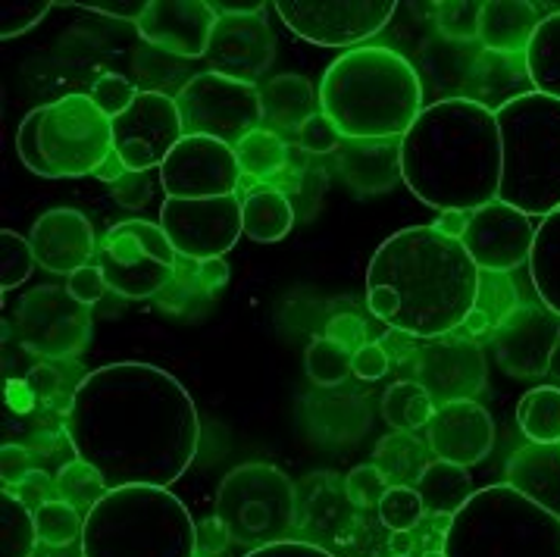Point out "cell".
<instances>
[{"mask_svg":"<svg viewBox=\"0 0 560 557\" xmlns=\"http://www.w3.org/2000/svg\"><path fill=\"white\" fill-rule=\"evenodd\" d=\"M35 526H38V542H45L50 548H63V545H72L75 538H82L85 517L67 501L54 498L35 511Z\"/></svg>","mask_w":560,"mask_h":557,"instance_id":"obj_39","label":"cell"},{"mask_svg":"<svg viewBox=\"0 0 560 557\" xmlns=\"http://www.w3.org/2000/svg\"><path fill=\"white\" fill-rule=\"evenodd\" d=\"M529 276L538 301L560 316V210L538 223L536 245L529 254Z\"/></svg>","mask_w":560,"mask_h":557,"instance_id":"obj_30","label":"cell"},{"mask_svg":"<svg viewBox=\"0 0 560 557\" xmlns=\"http://www.w3.org/2000/svg\"><path fill=\"white\" fill-rule=\"evenodd\" d=\"M16 154L42 178L94 176L113 154V119L91 94H63L20 123Z\"/></svg>","mask_w":560,"mask_h":557,"instance_id":"obj_8","label":"cell"},{"mask_svg":"<svg viewBox=\"0 0 560 557\" xmlns=\"http://www.w3.org/2000/svg\"><path fill=\"white\" fill-rule=\"evenodd\" d=\"M401 182L442 210H479L501 192V132L494 111L445 97L420 113L401 138Z\"/></svg>","mask_w":560,"mask_h":557,"instance_id":"obj_3","label":"cell"},{"mask_svg":"<svg viewBox=\"0 0 560 557\" xmlns=\"http://www.w3.org/2000/svg\"><path fill=\"white\" fill-rule=\"evenodd\" d=\"M560 345V316L545 304H520L492 329L501 370L516 380H538L551 370Z\"/></svg>","mask_w":560,"mask_h":557,"instance_id":"obj_17","label":"cell"},{"mask_svg":"<svg viewBox=\"0 0 560 557\" xmlns=\"http://www.w3.org/2000/svg\"><path fill=\"white\" fill-rule=\"evenodd\" d=\"M392 557H398V555H392Z\"/></svg>","mask_w":560,"mask_h":557,"instance_id":"obj_63","label":"cell"},{"mask_svg":"<svg viewBox=\"0 0 560 557\" xmlns=\"http://www.w3.org/2000/svg\"><path fill=\"white\" fill-rule=\"evenodd\" d=\"M351 360H354L351 351H345L341 345L329 341L326 335H319L304 351V370H307V380L314 382V385L329 388V385H341L354 373Z\"/></svg>","mask_w":560,"mask_h":557,"instance_id":"obj_38","label":"cell"},{"mask_svg":"<svg viewBox=\"0 0 560 557\" xmlns=\"http://www.w3.org/2000/svg\"><path fill=\"white\" fill-rule=\"evenodd\" d=\"M501 132V192L526 217L560 210V101L548 94H516L494 111Z\"/></svg>","mask_w":560,"mask_h":557,"instance_id":"obj_6","label":"cell"},{"mask_svg":"<svg viewBox=\"0 0 560 557\" xmlns=\"http://www.w3.org/2000/svg\"><path fill=\"white\" fill-rule=\"evenodd\" d=\"M413 380L427 385L435 407L448 402H476L489 382V363L482 348L470 338H435L432 345L417 351Z\"/></svg>","mask_w":560,"mask_h":557,"instance_id":"obj_19","label":"cell"},{"mask_svg":"<svg viewBox=\"0 0 560 557\" xmlns=\"http://www.w3.org/2000/svg\"><path fill=\"white\" fill-rule=\"evenodd\" d=\"M516 426L536 445H560V388L536 385L516 404Z\"/></svg>","mask_w":560,"mask_h":557,"instance_id":"obj_32","label":"cell"},{"mask_svg":"<svg viewBox=\"0 0 560 557\" xmlns=\"http://www.w3.org/2000/svg\"><path fill=\"white\" fill-rule=\"evenodd\" d=\"M126 173H129V170H126L122 156L113 151V154L104 160V166H101V170L94 173V178H101V182H107V185H116V182L126 176Z\"/></svg>","mask_w":560,"mask_h":557,"instance_id":"obj_59","label":"cell"},{"mask_svg":"<svg viewBox=\"0 0 560 557\" xmlns=\"http://www.w3.org/2000/svg\"><path fill=\"white\" fill-rule=\"evenodd\" d=\"M319 91H314L311 79L298 72H282L264 82L260 89V111H264V129L269 132H301V126L316 116Z\"/></svg>","mask_w":560,"mask_h":557,"instance_id":"obj_27","label":"cell"},{"mask_svg":"<svg viewBox=\"0 0 560 557\" xmlns=\"http://www.w3.org/2000/svg\"><path fill=\"white\" fill-rule=\"evenodd\" d=\"M185 138L176 97L163 91H138L135 104L113 119V151L122 156L126 170L151 173Z\"/></svg>","mask_w":560,"mask_h":557,"instance_id":"obj_15","label":"cell"},{"mask_svg":"<svg viewBox=\"0 0 560 557\" xmlns=\"http://www.w3.org/2000/svg\"><path fill=\"white\" fill-rule=\"evenodd\" d=\"M338 173L358 195H382L401 178V141H341Z\"/></svg>","mask_w":560,"mask_h":557,"instance_id":"obj_24","label":"cell"},{"mask_svg":"<svg viewBox=\"0 0 560 557\" xmlns=\"http://www.w3.org/2000/svg\"><path fill=\"white\" fill-rule=\"evenodd\" d=\"M107 276H104V269L101 267H82L75 269L72 276L67 279V291L79 301V304H85V307H91V304H97L104 294H107Z\"/></svg>","mask_w":560,"mask_h":557,"instance_id":"obj_48","label":"cell"},{"mask_svg":"<svg viewBox=\"0 0 560 557\" xmlns=\"http://www.w3.org/2000/svg\"><path fill=\"white\" fill-rule=\"evenodd\" d=\"M470 217L467 210H442L439 213V220H435V229L442 232V235H448V239H464V232H467V225H470Z\"/></svg>","mask_w":560,"mask_h":557,"instance_id":"obj_58","label":"cell"},{"mask_svg":"<svg viewBox=\"0 0 560 557\" xmlns=\"http://www.w3.org/2000/svg\"><path fill=\"white\" fill-rule=\"evenodd\" d=\"M435 414V402L427 392V385L417 380L392 382L382 395V417L395 432H417L427 429Z\"/></svg>","mask_w":560,"mask_h":557,"instance_id":"obj_34","label":"cell"},{"mask_svg":"<svg viewBox=\"0 0 560 557\" xmlns=\"http://www.w3.org/2000/svg\"><path fill=\"white\" fill-rule=\"evenodd\" d=\"M427 442L439 461L472 467L494 448V423L479 402L439 404L427 426Z\"/></svg>","mask_w":560,"mask_h":557,"instance_id":"obj_22","label":"cell"},{"mask_svg":"<svg viewBox=\"0 0 560 557\" xmlns=\"http://www.w3.org/2000/svg\"><path fill=\"white\" fill-rule=\"evenodd\" d=\"M385 491H388V479L376 464H360L345 476V495L354 508H380Z\"/></svg>","mask_w":560,"mask_h":557,"instance_id":"obj_42","label":"cell"},{"mask_svg":"<svg viewBox=\"0 0 560 557\" xmlns=\"http://www.w3.org/2000/svg\"><path fill=\"white\" fill-rule=\"evenodd\" d=\"M479 13L482 3H439V28L448 38H476L479 35Z\"/></svg>","mask_w":560,"mask_h":557,"instance_id":"obj_46","label":"cell"},{"mask_svg":"<svg viewBox=\"0 0 560 557\" xmlns=\"http://www.w3.org/2000/svg\"><path fill=\"white\" fill-rule=\"evenodd\" d=\"M148 3H151V0H67L63 7H82V10H91V13L113 16V20H132V23H141Z\"/></svg>","mask_w":560,"mask_h":557,"instance_id":"obj_50","label":"cell"},{"mask_svg":"<svg viewBox=\"0 0 560 557\" xmlns=\"http://www.w3.org/2000/svg\"><path fill=\"white\" fill-rule=\"evenodd\" d=\"M326 338L329 341H336L341 345L345 351H360L363 345H366V326H363V320L354 316V313H336L329 323H326Z\"/></svg>","mask_w":560,"mask_h":557,"instance_id":"obj_49","label":"cell"},{"mask_svg":"<svg viewBox=\"0 0 560 557\" xmlns=\"http://www.w3.org/2000/svg\"><path fill=\"white\" fill-rule=\"evenodd\" d=\"M319 111L345 141H401L427 111L423 82L398 50L354 47L326 69Z\"/></svg>","mask_w":560,"mask_h":557,"instance_id":"obj_4","label":"cell"},{"mask_svg":"<svg viewBox=\"0 0 560 557\" xmlns=\"http://www.w3.org/2000/svg\"><path fill=\"white\" fill-rule=\"evenodd\" d=\"M135 97H138V91L129 79H122V76H101L97 82H94V89H91V101H94V107L101 113H107L110 119L116 116H122V113L129 111L135 104Z\"/></svg>","mask_w":560,"mask_h":557,"instance_id":"obj_44","label":"cell"},{"mask_svg":"<svg viewBox=\"0 0 560 557\" xmlns=\"http://www.w3.org/2000/svg\"><path fill=\"white\" fill-rule=\"evenodd\" d=\"M213 513L229 542L257 552L289 542V533L298 526V491L272 464H242L223 476Z\"/></svg>","mask_w":560,"mask_h":557,"instance_id":"obj_9","label":"cell"},{"mask_svg":"<svg viewBox=\"0 0 560 557\" xmlns=\"http://www.w3.org/2000/svg\"><path fill=\"white\" fill-rule=\"evenodd\" d=\"M417 491L423 498V508L432 517L439 513H454L464 508V501L470 498V473L467 467H457V464H448V461H432L427 467V473L420 476L417 483Z\"/></svg>","mask_w":560,"mask_h":557,"instance_id":"obj_31","label":"cell"},{"mask_svg":"<svg viewBox=\"0 0 560 557\" xmlns=\"http://www.w3.org/2000/svg\"><path fill=\"white\" fill-rule=\"evenodd\" d=\"M423 557H445V552H427Z\"/></svg>","mask_w":560,"mask_h":557,"instance_id":"obj_62","label":"cell"},{"mask_svg":"<svg viewBox=\"0 0 560 557\" xmlns=\"http://www.w3.org/2000/svg\"><path fill=\"white\" fill-rule=\"evenodd\" d=\"M217 20L220 16L207 0H151L138 23V35L173 57L198 60L207 57Z\"/></svg>","mask_w":560,"mask_h":557,"instance_id":"obj_20","label":"cell"},{"mask_svg":"<svg viewBox=\"0 0 560 557\" xmlns=\"http://www.w3.org/2000/svg\"><path fill=\"white\" fill-rule=\"evenodd\" d=\"M376 511H380L382 526L388 533H410L427 517L423 498H420V491L413 489V486H388Z\"/></svg>","mask_w":560,"mask_h":557,"instance_id":"obj_40","label":"cell"},{"mask_svg":"<svg viewBox=\"0 0 560 557\" xmlns=\"http://www.w3.org/2000/svg\"><path fill=\"white\" fill-rule=\"evenodd\" d=\"M354 376L358 380H382L385 373H388V367H392V357L388 351L382 348L380 341H366L360 351H354Z\"/></svg>","mask_w":560,"mask_h":557,"instance_id":"obj_53","label":"cell"},{"mask_svg":"<svg viewBox=\"0 0 560 557\" xmlns=\"http://www.w3.org/2000/svg\"><path fill=\"white\" fill-rule=\"evenodd\" d=\"M479 267L464 242L435 225L388 235L366 267V307L410 338H445L464 326L479 298Z\"/></svg>","mask_w":560,"mask_h":557,"instance_id":"obj_2","label":"cell"},{"mask_svg":"<svg viewBox=\"0 0 560 557\" xmlns=\"http://www.w3.org/2000/svg\"><path fill=\"white\" fill-rule=\"evenodd\" d=\"M388 548H392V555L410 557V548H413V535H410V533H392V538H388Z\"/></svg>","mask_w":560,"mask_h":557,"instance_id":"obj_61","label":"cell"},{"mask_svg":"<svg viewBox=\"0 0 560 557\" xmlns=\"http://www.w3.org/2000/svg\"><path fill=\"white\" fill-rule=\"evenodd\" d=\"M38 542L35 513L10 489L0 491V557H32Z\"/></svg>","mask_w":560,"mask_h":557,"instance_id":"obj_35","label":"cell"},{"mask_svg":"<svg viewBox=\"0 0 560 557\" xmlns=\"http://www.w3.org/2000/svg\"><path fill=\"white\" fill-rule=\"evenodd\" d=\"M57 498L72 504L75 511L89 513L91 508H97V501L110 491L107 479L97 473V469L85 464V461H69L63 467L57 469Z\"/></svg>","mask_w":560,"mask_h":557,"instance_id":"obj_37","label":"cell"},{"mask_svg":"<svg viewBox=\"0 0 560 557\" xmlns=\"http://www.w3.org/2000/svg\"><path fill=\"white\" fill-rule=\"evenodd\" d=\"M242 204L245 201H238V195L201 198V201L163 198L160 225L179 257H188L191 264H203L229 254L238 235H245Z\"/></svg>","mask_w":560,"mask_h":557,"instance_id":"obj_14","label":"cell"},{"mask_svg":"<svg viewBox=\"0 0 560 557\" xmlns=\"http://www.w3.org/2000/svg\"><path fill=\"white\" fill-rule=\"evenodd\" d=\"M82 557H198V526L170 489L122 486L85 513Z\"/></svg>","mask_w":560,"mask_h":557,"instance_id":"obj_5","label":"cell"},{"mask_svg":"<svg viewBox=\"0 0 560 557\" xmlns=\"http://www.w3.org/2000/svg\"><path fill=\"white\" fill-rule=\"evenodd\" d=\"M10 491L23 501L28 511L35 513L42 504H47V501H54V498H57V483H50V476L42 473V469H32L23 483Z\"/></svg>","mask_w":560,"mask_h":557,"instance_id":"obj_52","label":"cell"},{"mask_svg":"<svg viewBox=\"0 0 560 557\" xmlns=\"http://www.w3.org/2000/svg\"><path fill=\"white\" fill-rule=\"evenodd\" d=\"M35 247L13 229H0V289H20L35 269Z\"/></svg>","mask_w":560,"mask_h":557,"instance_id":"obj_41","label":"cell"},{"mask_svg":"<svg viewBox=\"0 0 560 557\" xmlns=\"http://www.w3.org/2000/svg\"><path fill=\"white\" fill-rule=\"evenodd\" d=\"M445 557H560V517L501 483L476 489L454 513Z\"/></svg>","mask_w":560,"mask_h":557,"instance_id":"obj_7","label":"cell"},{"mask_svg":"<svg viewBox=\"0 0 560 557\" xmlns=\"http://www.w3.org/2000/svg\"><path fill=\"white\" fill-rule=\"evenodd\" d=\"M464 333H470V335H486V333H492L494 329V320L489 316V313L482 311V307H472L470 316L464 320V326H460Z\"/></svg>","mask_w":560,"mask_h":557,"instance_id":"obj_60","label":"cell"},{"mask_svg":"<svg viewBox=\"0 0 560 557\" xmlns=\"http://www.w3.org/2000/svg\"><path fill=\"white\" fill-rule=\"evenodd\" d=\"M217 16H264V10L272 7L267 0H207Z\"/></svg>","mask_w":560,"mask_h":557,"instance_id":"obj_57","label":"cell"},{"mask_svg":"<svg viewBox=\"0 0 560 557\" xmlns=\"http://www.w3.org/2000/svg\"><path fill=\"white\" fill-rule=\"evenodd\" d=\"M526 72L538 94L560 101V10L538 23L526 50Z\"/></svg>","mask_w":560,"mask_h":557,"instance_id":"obj_33","label":"cell"},{"mask_svg":"<svg viewBox=\"0 0 560 557\" xmlns=\"http://www.w3.org/2000/svg\"><path fill=\"white\" fill-rule=\"evenodd\" d=\"M242 225L250 242H260V245L282 242L294 225L292 201L276 188L250 192L242 204Z\"/></svg>","mask_w":560,"mask_h":557,"instance_id":"obj_29","label":"cell"},{"mask_svg":"<svg viewBox=\"0 0 560 557\" xmlns=\"http://www.w3.org/2000/svg\"><path fill=\"white\" fill-rule=\"evenodd\" d=\"M464 247L479 272L504 276L529 260L536 245V229L526 213L504 201H492L472 210L470 225L464 232Z\"/></svg>","mask_w":560,"mask_h":557,"instance_id":"obj_18","label":"cell"},{"mask_svg":"<svg viewBox=\"0 0 560 557\" xmlns=\"http://www.w3.org/2000/svg\"><path fill=\"white\" fill-rule=\"evenodd\" d=\"M28 242L35 247V260L38 267L57 276H72L75 269L89 267V260L97 251V239H94V225L85 213L72 210V207H54L42 213Z\"/></svg>","mask_w":560,"mask_h":557,"instance_id":"obj_23","label":"cell"},{"mask_svg":"<svg viewBox=\"0 0 560 557\" xmlns=\"http://www.w3.org/2000/svg\"><path fill=\"white\" fill-rule=\"evenodd\" d=\"M229 264H225L223 257H213V260H203V264H195V279H198V286L207 291L213 289H223L225 282H229Z\"/></svg>","mask_w":560,"mask_h":557,"instance_id":"obj_56","label":"cell"},{"mask_svg":"<svg viewBox=\"0 0 560 557\" xmlns=\"http://www.w3.org/2000/svg\"><path fill=\"white\" fill-rule=\"evenodd\" d=\"M179 254L166 239L163 225L148 220H126L107 232L101 245V269L107 286L122 298H158L176 282Z\"/></svg>","mask_w":560,"mask_h":557,"instance_id":"obj_10","label":"cell"},{"mask_svg":"<svg viewBox=\"0 0 560 557\" xmlns=\"http://www.w3.org/2000/svg\"><path fill=\"white\" fill-rule=\"evenodd\" d=\"M50 10L47 0H3L0 3V38H16L42 23Z\"/></svg>","mask_w":560,"mask_h":557,"instance_id":"obj_43","label":"cell"},{"mask_svg":"<svg viewBox=\"0 0 560 557\" xmlns=\"http://www.w3.org/2000/svg\"><path fill=\"white\" fill-rule=\"evenodd\" d=\"M298 141H301V148H304L307 154H336L345 138L338 135L336 123H332L326 113L319 111L316 116H311V119L301 126Z\"/></svg>","mask_w":560,"mask_h":557,"instance_id":"obj_47","label":"cell"},{"mask_svg":"<svg viewBox=\"0 0 560 557\" xmlns=\"http://www.w3.org/2000/svg\"><path fill=\"white\" fill-rule=\"evenodd\" d=\"M276 57V35L264 16H220L207 47L213 72L254 85Z\"/></svg>","mask_w":560,"mask_h":557,"instance_id":"obj_21","label":"cell"},{"mask_svg":"<svg viewBox=\"0 0 560 557\" xmlns=\"http://www.w3.org/2000/svg\"><path fill=\"white\" fill-rule=\"evenodd\" d=\"M0 467H3V489H16L25 476L32 473V454L20 445H3Z\"/></svg>","mask_w":560,"mask_h":557,"instance_id":"obj_54","label":"cell"},{"mask_svg":"<svg viewBox=\"0 0 560 557\" xmlns=\"http://www.w3.org/2000/svg\"><path fill=\"white\" fill-rule=\"evenodd\" d=\"M110 195L113 201H119L122 207H144L154 195V182L148 178V173H132L129 170L116 185H110Z\"/></svg>","mask_w":560,"mask_h":557,"instance_id":"obj_51","label":"cell"},{"mask_svg":"<svg viewBox=\"0 0 560 557\" xmlns=\"http://www.w3.org/2000/svg\"><path fill=\"white\" fill-rule=\"evenodd\" d=\"M245 557H336L329 555L326 548L319 545H311V542H276V545H267V548H257V552H247Z\"/></svg>","mask_w":560,"mask_h":557,"instance_id":"obj_55","label":"cell"},{"mask_svg":"<svg viewBox=\"0 0 560 557\" xmlns=\"http://www.w3.org/2000/svg\"><path fill=\"white\" fill-rule=\"evenodd\" d=\"M25 385L32 388L35 402L42 407H67L72 404V395L63 392V376L54 363H38L32 367V373L25 376Z\"/></svg>","mask_w":560,"mask_h":557,"instance_id":"obj_45","label":"cell"},{"mask_svg":"<svg viewBox=\"0 0 560 557\" xmlns=\"http://www.w3.org/2000/svg\"><path fill=\"white\" fill-rule=\"evenodd\" d=\"M538 3L529 0H489L479 13V42L492 54H523L538 28Z\"/></svg>","mask_w":560,"mask_h":557,"instance_id":"obj_26","label":"cell"},{"mask_svg":"<svg viewBox=\"0 0 560 557\" xmlns=\"http://www.w3.org/2000/svg\"><path fill=\"white\" fill-rule=\"evenodd\" d=\"M67 439L110 489H170L198 454L201 420L173 373L122 360L79 380L67 410Z\"/></svg>","mask_w":560,"mask_h":557,"instance_id":"obj_1","label":"cell"},{"mask_svg":"<svg viewBox=\"0 0 560 557\" xmlns=\"http://www.w3.org/2000/svg\"><path fill=\"white\" fill-rule=\"evenodd\" d=\"M504 476L508 486L523 491L538 508L560 517V445H520L511 454Z\"/></svg>","mask_w":560,"mask_h":557,"instance_id":"obj_25","label":"cell"},{"mask_svg":"<svg viewBox=\"0 0 560 557\" xmlns=\"http://www.w3.org/2000/svg\"><path fill=\"white\" fill-rule=\"evenodd\" d=\"M435 461L432 448L423 439H417L413 432H388L380 439V445L373 451V464L388 479V486H413L420 483V476Z\"/></svg>","mask_w":560,"mask_h":557,"instance_id":"obj_28","label":"cell"},{"mask_svg":"<svg viewBox=\"0 0 560 557\" xmlns=\"http://www.w3.org/2000/svg\"><path fill=\"white\" fill-rule=\"evenodd\" d=\"M185 135L217 138L229 148H238L245 135L264 126L260 89L229 79L223 72H198L176 94Z\"/></svg>","mask_w":560,"mask_h":557,"instance_id":"obj_11","label":"cell"},{"mask_svg":"<svg viewBox=\"0 0 560 557\" xmlns=\"http://www.w3.org/2000/svg\"><path fill=\"white\" fill-rule=\"evenodd\" d=\"M238 178H242V166L235 148L203 135H185L160 166V185L166 198H185V201L229 198L235 195Z\"/></svg>","mask_w":560,"mask_h":557,"instance_id":"obj_16","label":"cell"},{"mask_svg":"<svg viewBox=\"0 0 560 557\" xmlns=\"http://www.w3.org/2000/svg\"><path fill=\"white\" fill-rule=\"evenodd\" d=\"M235 154H238V166L245 176L272 178L289 163V144L282 141V135L269 132L260 126L257 132L245 135L238 141Z\"/></svg>","mask_w":560,"mask_h":557,"instance_id":"obj_36","label":"cell"},{"mask_svg":"<svg viewBox=\"0 0 560 557\" xmlns=\"http://www.w3.org/2000/svg\"><path fill=\"white\" fill-rule=\"evenodd\" d=\"M16 335L25 351L47 360H72L91 341V313L60 286H38L16 304Z\"/></svg>","mask_w":560,"mask_h":557,"instance_id":"obj_13","label":"cell"},{"mask_svg":"<svg viewBox=\"0 0 560 557\" xmlns=\"http://www.w3.org/2000/svg\"><path fill=\"white\" fill-rule=\"evenodd\" d=\"M279 20L319 47L363 45L395 16V0H276Z\"/></svg>","mask_w":560,"mask_h":557,"instance_id":"obj_12","label":"cell"}]
</instances>
